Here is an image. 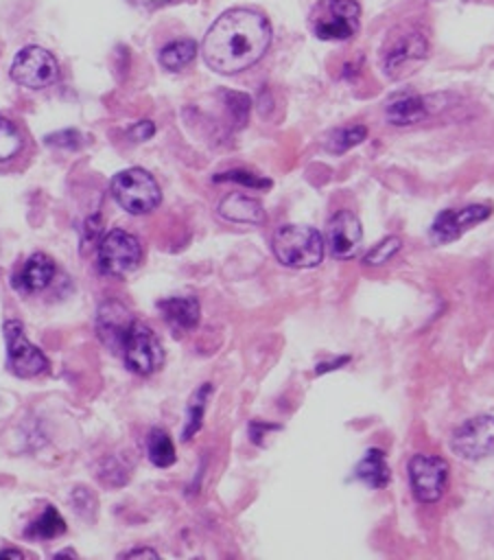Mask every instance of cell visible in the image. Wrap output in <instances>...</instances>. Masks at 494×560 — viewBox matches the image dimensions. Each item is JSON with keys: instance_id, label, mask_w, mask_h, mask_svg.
<instances>
[{"instance_id": "obj_21", "label": "cell", "mask_w": 494, "mask_h": 560, "mask_svg": "<svg viewBox=\"0 0 494 560\" xmlns=\"http://www.w3.org/2000/svg\"><path fill=\"white\" fill-rule=\"evenodd\" d=\"M195 55H197V44L192 39H175L160 50V63L166 70H181L195 59Z\"/></svg>"}, {"instance_id": "obj_7", "label": "cell", "mask_w": 494, "mask_h": 560, "mask_svg": "<svg viewBox=\"0 0 494 560\" xmlns=\"http://www.w3.org/2000/svg\"><path fill=\"white\" fill-rule=\"evenodd\" d=\"M59 77V66L52 52L42 46H24L13 63H11V79L22 88L42 90L55 83Z\"/></svg>"}, {"instance_id": "obj_8", "label": "cell", "mask_w": 494, "mask_h": 560, "mask_svg": "<svg viewBox=\"0 0 494 560\" xmlns=\"http://www.w3.org/2000/svg\"><path fill=\"white\" fill-rule=\"evenodd\" d=\"M4 332V341H7V361L13 374L22 376V378H31L42 374L48 368V359L44 357V352L33 346L26 335L24 328L17 319H9L2 326Z\"/></svg>"}, {"instance_id": "obj_16", "label": "cell", "mask_w": 494, "mask_h": 560, "mask_svg": "<svg viewBox=\"0 0 494 560\" xmlns=\"http://www.w3.org/2000/svg\"><path fill=\"white\" fill-rule=\"evenodd\" d=\"M52 278H55V262L46 254L37 252L22 262V267L11 278V284L20 293H37V291H44Z\"/></svg>"}, {"instance_id": "obj_34", "label": "cell", "mask_w": 494, "mask_h": 560, "mask_svg": "<svg viewBox=\"0 0 494 560\" xmlns=\"http://www.w3.org/2000/svg\"><path fill=\"white\" fill-rule=\"evenodd\" d=\"M0 558H24V553L20 549H2Z\"/></svg>"}, {"instance_id": "obj_3", "label": "cell", "mask_w": 494, "mask_h": 560, "mask_svg": "<svg viewBox=\"0 0 494 560\" xmlns=\"http://www.w3.org/2000/svg\"><path fill=\"white\" fill-rule=\"evenodd\" d=\"M116 201L131 214H146L157 208L162 192L153 175L144 168H125L111 179Z\"/></svg>"}, {"instance_id": "obj_14", "label": "cell", "mask_w": 494, "mask_h": 560, "mask_svg": "<svg viewBox=\"0 0 494 560\" xmlns=\"http://www.w3.org/2000/svg\"><path fill=\"white\" fill-rule=\"evenodd\" d=\"M444 103H446L444 94H407L389 101L385 114L391 125L407 127L437 114L444 107Z\"/></svg>"}, {"instance_id": "obj_15", "label": "cell", "mask_w": 494, "mask_h": 560, "mask_svg": "<svg viewBox=\"0 0 494 560\" xmlns=\"http://www.w3.org/2000/svg\"><path fill=\"white\" fill-rule=\"evenodd\" d=\"M136 319L131 317L129 308L116 300H109L105 302L101 308H98V317H96V332H98V339L111 348V350H118L122 348V341L131 328Z\"/></svg>"}, {"instance_id": "obj_10", "label": "cell", "mask_w": 494, "mask_h": 560, "mask_svg": "<svg viewBox=\"0 0 494 560\" xmlns=\"http://www.w3.org/2000/svg\"><path fill=\"white\" fill-rule=\"evenodd\" d=\"M450 448L463 459H483L494 453V416H474L452 433Z\"/></svg>"}, {"instance_id": "obj_33", "label": "cell", "mask_w": 494, "mask_h": 560, "mask_svg": "<svg viewBox=\"0 0 494 560\" xmlns=\"http://www.w3.org/2000/svg\"><path fill=\"white\" fill-rule=\"evenodd\" d=\"M140 7H146V9H157V7H164V4H173V2H181V0H131Z\"/></svg>"}, {"instance_id": "obj_31", "label": "cell", "mask_w": 494, "mask_h": 560, "mask_svg": "<svg viewBox=\"0 0 494 560\" xmlns=\"http://www.w3.org/2000/svg\"><path fill=\"white\" fill-rule=\"evenodd\" d=\"M122 556L125 558H157V551L149 549V547H138V549H131V551H127Z\"/></svg>"}, {"instance_id": "obj_12", "label": "cell", "mask_w": 494, "mask_h": 560, "mask_svg": "<svg viewBox=\"0 0 494 560\" xmlns=\"http://www.w3.org/2000/svg\"><path fill=\"white\" fill-rule=\"evenodd\" d=\"M492 214L490 206L472 203L466 208H450L435 217L431 225V241L435 245H446L457 241L463 232H468L472 225L485 221Z\"/></svg>"}, {"instance_id": "obj_13", "label": "cell", "mask_w": 494, "mask_h": 560, "mask_svg": "<svg viewBox=\"0 0 494 560\" xmlns=\"http://www.w3.org/2000/svg\"><path fill=\"white\" fill-rule=\"evenodd\" d=\"M363 241L361 221L350 210H339L330 217L326 225V245L330 254L339 260H348L358 252V245Z\"/></svg>"}, {"instance_id": "obj_25", "label": "cell", "mask_w": 494, "mask_h": 560, "mask_svg": "<svg viewBox=\"0 0 494 560\" xmlns=\"http://www.w3.org/2000/svg\"><path fill=\"white\" fill-rule=\"evenodd\" d=\"M20 149H22V136L17 127L9 118L0 116V162L15 158Z\"/></svg>"}, {"instance_id": "obj_9", "label": "cell", "mask_w": 494, "mask_h": 560, "mask_svg": "<svg viewBox=\"0 0 494 560\" xmlns=\"http://www.w3.org/2000/svg\"><path fill=\"white\" fill-rule=\"evenodd\" d=\"M409 479L417 501L435 503L442 499L448 481V464L437 455L417 453L409 462Z\"/></svg>"}, {"instance_id": "obj_19", "label": "cell", "mask_w": 494, "mask_h": 560, "mask_svg": "<svg viewBox=\"0 0 494 560\" xmlns=\"http://www.w3.org/2000/svg\"><path fill=\"white\" fill-rule=\"evenodd\" d=\"M356 477L378 490V488H385L391 479V472H389V466H387V459H385V453L378 451V448H369L365 453V457L356 464Z\"/></svg>"}, {"instance_id": "obj_26", "label": "cell", "mask_w": 494, "mask_h": 560, "mask_svg": "<svg viewBox=\"0 0 494 560\" xmlns=\"http://www.w3.org/2000/svg\"><path fill=\"white\" fill-rule=\"evenodd\" d=\"M402 247V241L400 236H385L380 243H376L363 258L365 265L369 267H378V265H385L391 260V256H396Z\"/></svg>"}, {"instance_id": "obj_20", "label": "cell", "mask_w": 494, "mask_h": 560, "mask_svg": "<svg viewBox=\"0 0 494 560\" xmlns=\"http://www.w3.org/2000/svg\"><path fill=\"white\" fill-rule=\"evenodd\" d=\"M66 532V521L61 518V514L57 512L55 505H46L44 512L26 527L24 536L26 538H39V540H48L55 536H61Z\"/></svg>"}, {"instance_id": "obj_35", "label": "cell", "mask_w": 494, "mask_h": 560, "mask_svg": "<svg viewBox=\"0 0 494 560\" xmlns=\"http://www.w3.org/2000/svg\"><path fill=\"white\" fill-rule=\"evenodd\" d=\"M63 556H70V558H77V553L74 551H59V553H55V558H63Z\"/></svg>"}, {"instance_id": "obj_24", "label": "cell", "mask_w": 494, "mask_h": 560, "mask_svg": "<svg viewBox=\"0 0 494 560\" xmlns=\"http://www.w3.org/2000/svg\"><path fill=\"white\" fill-rule=\"evenodd\" d=\"M210 392H212V387H210V383H205V385H201L192 394V398L188 402V422H186V429H184V440H190L201 429V420H203V411H205V400H208Z\"/></svg>"}, {"instance_id": "obj_11", "label": "cell", "mask_w": 494, "mask_h": 560, "mask_svg": "<svg viewBox=\"0 0 494 560\" xmlns=\"http://www.w3.org/2000/svg\"><path fill=\"white\" fill-rule=\"evenodd\" d=\"M428 55V42L422 33L417 31H407L402 35H398L391 46L385 52L383 59V68L385 74L391 79H400L409 72H413V68L417 63H422Z\"/></svg>"}, {"instance_id": "obj_17", "label": "cell", "mask_w": 494, "mask_h": 560, "mask_svg": "<svg viewBox=\"0 0 494 560\" xmlns=\"http://www.w3.org/2000/svg\"><path fill=\"white\" fill-rule=\"evenodd\" d=\"M157 308H160L162 317L166 319V324L173 326L177 332L192 330L199 324L201 306H199V300L192 295L166 298L157 304Z\"/></svg>"}, {"instance_id": "obj_18", "label": "cell", "mask_w": 494, "mask_h": 560, "mask_svg": "<svg viewBox=\"0 0 494 560\" xmlns=\"http://www.w3.org/2000/svg\"><path fill=\"white\" fill-rule=\"evenodd\" d=\"M219 214L232 223H247L258 225L264 221L262 203L243 192H230L219 203Z\"/></svg>"}, {"instance_id": "obj_28", "label": "cell", "mask_w": 494, "mask_h": 560, "mask_svg": "<svg viewBox=\"0 0 494 560\" xmlns=\"http://www.w3.org/2000/svg\"><path fill=\"white\" fill-rule=\"evenodd\" d=\"M225 98H227V109L234 118L236 125H245L247 120V114H249V96L247 94H240V92H225Z\"/></svg>"}, {"instance_id": "obj_27", "label": "cell", "mask_w": 494, "mask_h": 560, "mask_svg": "<svg viewBox=\"0 0 494 560\" xmlns=\"http://www.w3.org/2000/svg\"><path fill=\"white\" fill-rule=\"evenodd\" d=\"M214 182H236L240 186H247V188H269L271 186V179L267 177H260V175H254L249 171H227V173H219L214 175Z\"/></svg>"}, {"instance_id": "obj_30", "label": "cell", "mask_w": 494, "mask_h": 560, "mask_svg": "<svg viewBox=\"0 0 494 560\" xmlns=\"http://www.w3.org/2000/svg\"><path fill=\"white\" fill-rule=\"evenodd\" d=\"M153 133H155V125H153L151 120H140V122H136V125L129 129V138H131V140H138V142L149 140Z\"/></svg>"}, {"instance_id": "obj_5", "label": "cell", "mask_w": 494, "mask_h": 560, "mask_svg": "<svg viewBox=\"0 0 494 560\" xmlns=\"http://www.w3.org/2000/svg\"><path fill=\"white\" fill-rule=\"evenodd\" d=\"M120 350L125 357V365L131 372L142 374V376L153 374L164 363V350H162L160 339L142 322L131 324Z\"/></svg>"}, {"instance_id": "obj_1", "label": "cell", "mask_w": 494, "mask_h": 560, "mask_svg": "<svg viewBox=\"0 0 494 560\" xmlns=\"http://www.w3.org/2000/svg\"><path fill=\"white\" fill-rule=\"evenodd\" d=\"M271 44L269 20L254 9H230L208 28L201 55L219 74H236L262 59Z\"/></svg>"}, {"instance_id": "obj_32", "label": "cell", "mask_w": 494, "mask_h": 560, "mask_svg": "<svg viewBox=\"0 0 494 560\" xmlns=\"http://www.w3.org/2000/svg\"><path fill=\"white\" fill-rule=\"evenodd\" d=\"M348 361H350V357H341V359H334V361H330V363H319V365H317V374L330 372V370H334V368H339V365H343V363H348Z\"/></svg>"}, {"instance_id": "obj_2", "label": "cell", "mask_w": 494, "mask_h": 560, "mask_svg": "<svg viewBox=\"0 0 494 560\" xmlns=\"http://www.w3.org/2000/svg\"><path fill=\"white\" fill-rule=\"evenodd\" d=\"M324 238L310 225H282L271 238L273 256L293 269L317 267L324 258Z\"/></svg>"}, {"instance_id": "obj_22", "label": "cell", "mask_w": 494, "mask_h": 560, "mask_svg": "<svg viewBox=\"0 0 494 560\" xmlns=\"http://www.w3.org/2000/svg\"><path fill=\"white\" fill-rule=\"evenodd\" d=\"M367 138V127L365 125H350V127H341L328 133L324 147L330 153H345L348 149L361 144Z\"/></svg>"}, {"instance_id": "obj_29", "label": "cell", "mask_w": 494, "mask_h": 560, "mask_svg": "<svg viewBox=\"0 0 494 560\" xmlns=\"http://www.w3.org/2000/svg\"><path fill=\"white\" fill-rule=\"evenodd\" d=\"M46 144H52V147H66V149H77L81 144V136L79 131L74 129H68V131H57V133H50L46 136Z\"/></svg>"}, {"instance_id": "obj_23", "label": "cell", "mask_w": 494, "mask_h": 560, "mask_svg": "<svg viewBox=\"0 0 494 560\" xmlns=\"http://www.w3.org/2000/svg\"><path fill=\"white\" fill-rule=\"evenodd\" d=\"M146 453H149V459L160 468H166L175 462V446H173V442H170V438L164 429H151L149 431Z\"/></svg>"}, {"instance_id": "obj_6", "label": "cell", "mask_w": 494, "mask_h": 560, "mask_svg": "<svg viewBox=\"0 0 494 560\" xmlns=\"http://www.w3.org/2000/svg\"><path fill=\"white\" fill-rule=\"evenodd\" d=\"M140 258V241L120 228L109 230L98 245V269L105 276H125L138 267Z\"/></svg>"}, {"instance_id": "obj_4", "label": "cell", "mask_w": 494, "mask_h": 560, "mask_svg": "<svg viewBox=\"0 0 494 560\" xmlns=\"http://www.w3.org/2000/svg\"><path fill=\"white\" fill-rule=\"evenodd\" d=\"M361 7L356 0H319L310 24L319 39H350L358 31Z\"/></svg>"}]
</instances>
